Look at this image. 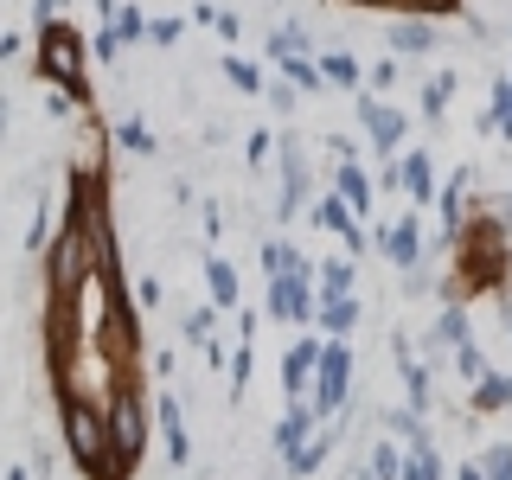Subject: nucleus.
I'll list each match as a JSON object with an SVG mask.
<instances>
[{
  "instance_id": "nucleus-1",
  "label": "nucleus",
  "mask_w": 512,
  "mask_h": 480,
  "mask_svg": "<svg viewBox=\"0 0 512 480\" xmlns=\"http://www.w3.org/2000/svg\"><path fill=\"white\" fill-rule=\"evenodd\" d=\"M45 256V250H39ZM45 282H52V314L58 320H71L77 308V295L96 282V237H90V218L77 212V218H64L58 231H52V256H45Z\"/></svg>"
},
{
  "instance_id": "nucleus-2",
  "label": "nucleus",
  "mask_w": 512,
  "mask_h": 480,
  "mask_svg": "<svg viewBox=\"0 0 512 480\" xmlns=\"http://www.w3.org/2000/svg\"><path fill=\"white\" fill-rule=\"evenodd\" d=\"M103 436H109V461H116V480H128L148 461V436H154V416L148 397H141L135 378H116L103 397Z\"/></svg>"
},
{
  "instance_id": "nucleus-3",
  "label": "nucleus",
  "mask_w": 512,
  "mask_h": 480,
  "mask_svg": "<svg viewBox=\"0 0 512 480\" xmlns=\"http://www.w3.org/2000/svg\"><path fill=\"white\" fill-rule=\"evenodd\" d=\"M58 416H64V448H71L77 474H84V480H116V461H109V436H103V404H90L84 391L58 384Z\"/></svg>"
},
{
  "instance_id": "nucleus-4",
  "label": "nucleus",
  "mask_w": 512,
  "mask_h": 480,
  "mask_svg": "<svg viewBox=\"0 0 512 480\" xmlns=\"http://www.w3.org/2000/svg\"><path fill=\"white\" fill-rule=\"evenodd\" d=\"M32 71H39L45 84L71 90L77 103L90 109V77H84V39H77V26H71V20H52V26H39V64H32Z\"/></svg>"
},
{
  "instance_id": "nucleus-5",
  "label": "nucleus",
  "mask_w": 512,
  "mask_h": 480,
  "mask_svg": "<svg viewBox=\"0 0 512 480\" xmlns=\"http://www.w3.org/2000/svg\"><path fill=\"white\" fill-rule=\"evenodd\" d=\"M352 372H359L352 340H320V359H314V378H308V404H314L320 423H333L352 404Z\"/></svg>"
},
{
  "instance_id": "nucleus-6",
  "label": "nucleus",
  "mask_w": 512,
  "mask_h": 480,
  "mask_svg": "<svg viewBox=\"0 0 512 480\" xmlns=\"http://www.w3.org/2000/svg\"><path fill=\"white\" fill-rule=\"evenodd\" d=\"M352 96H359V128H365V141H372V148L391 160V154L410 141V109L384 103V96H378V90H365V84L352 90Z\"/></svg>"
},
{
  "instance_id": "nucleus-7",
  "label": "nucleus",
  "mask_w": 512,
  "mask_h": 480,
  "mask_svg": "<svg viewBox=\"0 0 512 480\" xmlns=\"http://www.w3.org/2000/svg\"><path fill=\"white\" fill-rule=\"evenodd\" d=\"M276 180H282V192H276V218L282 224H295L301 218V205H308V148H301V135H276Z\"/></svg>"
},
{
  "instance_id": "nucleus-8",
  "label": "nucleus",
  "mask_w": 512,
  "mask_h": 480,
  "mask_svg": "<svg viewBox=\"0 0 512 480\" xmlns=\"http://www.w3.org/2000/svg\"><path fill=\"white\" fill-rule=\"evenodd\" d=\"M263 308H269V320H282V327H314V269H282V276H269Z\"/></svg>"
},
{
  "instance_id": "nucleus-9",
  "label": "nucleus",
  "mask_w": 512,
  "mask_h": 480,
  "mask_svg": "<svg viewBox=\"0 0 512 480\" xmlns=\"http://www.w3.org/2000/svg\"><path fill=\"white\" fill-rule=\"evenodd\" d=\"M308 224H314V231H333V237L346 244V256H365V250H372V237H365V218L352 212L340 192H320V199L308 205Z\"/></svg>"
},
{
  "instance_id": "nucleus-10",
  "label": "nucleus",
  "mask_w": 512,
  "mask_h": 480,
  "mask_svg": "<svg viewBox=\"0 0 512 480\" xmlns=\"http://www.w3.org/2000/svg\"><path fill=\"white\" fill-rule=\"evenodd\" d=\"M372 237V250H384V263L391 269H410V263H423L429 244H423V218L404 205V218H391V224H378V231H365Z\"/></svg>"
},
{
  "instance_id": "nucleus-11",
  "label": "nucleus",
  "mask_w": 512,
  "mask_h": 480,
  "mask_svg": "<svg viewBox=\"0 0 512 480\" xmlns=\"http://www.w3.org/2000/svg\"><path fill=\"white\" fill-rule=\"evenodd\" d=\"M359 320H365L359 288H352V295H314V333H320V340H352Z\"/></svg>"
},
{
  "instance_id": "nucleus-12",
  "label": "nucleus",
  "mask_w": 512,
  "mask_h": 480,
  "mask_svg": "<svg viewBox=\"0 0 512 480\" xmlns=\"http://www.w3.org/2000/svg\"><path fill=\"white\" fill-rule=\"evenodd\" d=\"M148 416H154V429H160V448H167V461H173V468H186V461H192V436H186V404H180V397H173V391H160Z\"/></svg>"
},
{
  "instance_id": "nucleus-13",
  "label": "nucleus",
  "mask_w": 512,
  "mask_h": 480,
  "mask_svg": "<svg viewBox=\"0 0 512 480\" xmlns=\"http://www.w3.org/2000/svg\"><path fill=\"white\" fill-rule=\"evenodd\" d=\"M384 45H391V58H429L442 45V26L429 20V13H410V20L384 26Z\"/></svg>"
},
{
  "instance_id": "nucleus-14",
  "label": "nucleus",
  "mask_w": 512,
  "mask_h": 480,
  "mask_svg": "<svg viewBox=\"0 0 512 480\" xmlns=\"http://www.w3.org/2000/svg\"><path fill=\"white\" fill-rule=\"evenodd\" d=\"M397 192H404L410 205H429V199H436V154H429L423 141H416L410 154L397 148Z\"/></svg>"
},
{
  "instance_id": "nucleus-15",
  "label": "nucleus",
  "mask_w": 512,
  "mask_h": 480,
  "mask_svg": "<svg viewBox=\"0 0 512 480\" xmlns=\"http://www.w3.org/2000/svg\"><path fill=\"white\" fill-rule=\"evenodd\" d=\"M333 442H340V429H333V423H320V429H314L308 442H295V448H288V455H282V468H288V480H314L320 468H327Z\"/></svg>"
},
{
  "instance_id": "nucleus-16",
  "label": "nucleus",
  "mask_w": 512,
  "mask_h": 480,
  "mask_svg": "<svg viewBox=\"0 0 512 480\" xmlns=\"http://www.w3.org/2000/svg\"><path fill=\"white\" fill-rule=\"evenodd\" d=\"M314 359H320V333L308 327V333H295V340H288V352H282V391H288V397H308Z\"/></svg>"
},
{
  "instance_id": "nucleus-17",
  "label": "nucleus",
  "mask_w": 512,
  "mask_h": 480,
  "mask_svg": "<svg viewBox=\"0 0 512 480\" xmlns=\"http://www.w3.org/2000/svg\"><path fill=\"white\" fill-rule=\"evenodd\" d=\"M333 192H340V199H346L359 218H372V199H378V186H372V173L359 167V154H346L340 167H333Z\"/></svg>"
},
{
  "instance_id": "nucleus-18",
  "label": "nucleus",
  "mask_w": 512,
  "mask_h": 480,
  "mask_svg": "<svg viewBox=\"0 0 512 480\" xmlns=\"http://www.w3.org/2000/svg\"><path fill=\"white\" fill-rule=\"evenodd\" d=\"M205 301H212V308L218 314H231L237 308V301H244V282H237V263H231V256H205Z\"/></svg>"
},
{
  "instance_id": "nucleus-19",
  "label": "nucleus",
  "mask_w": 512,
  "mask_h": 480,
  "mask_svg": "<svg viewBox=\"0 0 512 480\" xmlns=\"http://www.w3.org/2000/svg\"><path fill=\"white\" fill-rule=\"evenodd\" d=\"M474 333V320H468V301H442V314H436V327H429V340H423V359H436V352L448 346H461Z\"/></svg>"
},
{
  "instance_id": "nucleus-20",
  "label": "nucleus",
  "mask_w": 512,
  "mask_h": 480,
  "mask_svg": "<svg viewBox=\"0 0 512 480\" xmlns=\"http://www.w3.org/2000/svg\"><path fill=\"white\" fill-rule=\"evenodd\" d=\"M500 410H512V372H480L474 384H468V416H500Z\"/></svg>"
},
{
  "instance_id": "nucleus-21",
  "label": "nucleus",
  "mask_w": 512,
  "mask_h": 480,
  "mask_svg": "<svg viewBox=\"0 0 512 480\" xmlns=\"http://www.w3.org/2000/svg\"><path fill=\"white\" fill-rule=\"evenodd\" d=\"M314 429H320L314 404H308V397H288V410L276 416V436H269V442H276V455H288V448H295V442H308Z\"/></svg>"
},
{
  "instance_id": "nucleus-22",
  "label": "nucleus",
  "mask_w": 512,
  "mask_h": 480,
  "mask_svg": "<svg viewBox=\"0 0 512 480\" xmlns=\"http://www.w3.org/2000/svg\"><path fill=\"white\" fill-rule=\"evenodd\" d=\"M480 135H500L512 148V77H493V96H487V116H474Z\"/></svg>"
},
{
  "instance_id": "nucleus-23",
  "label": "nucleus",
  "mask_w": 512,
  "mask_h": 480,
  "mask_svg": "<svg viewBox=\"0 0 512 480\" xmlns=\"http://www.w3.org/2000/svg\"><path fill=\"white\" fill-rule=\"evenodd\" d=\"M359 288V256H327L314 263V295H352Z\"/></svg>"
},
{
  "instance_id": "nucleus-24",
  "label": "nucleus",
  "mask_w": 512,
  "mask_h": 480,
  "mask_svg": "<svg viewBox=\"0 0 512 480\" xmlns=\"http://www.w3.org/2000/svg\"><path fill=\"white\" fill-rule=\"evenodd\" d=\"M455 90H461V71H436V77L423 84V103H416V109H423V122H429V128L448 122V103H455Z\"/></svg>"
},
{
  "instance_id": "nucleus-25",
  "label": "nucleus",
  "mask_w": 512,
  "mask_h": 480,
  "mask_svg": "<svg viewBox=\"0 0 512 480\" xmlns=\"http://www.w3.org/2000/svg\"><path fill=\"white\" fill-rule=\"evenodd\" d=\"M218 71H224V84H231L237 96H263V84H269V71H263V64H250L244 52H224Z\"/></svg>"
},
{
  "instance_id": "nucleus-26",
  "label": "nucleus",
  "mask_w": 512,
  "mask_h": 480,
  "mask_svg": "<svg viewBox=\"0 0 512 480\" xmlns=\"http://www.w3.org/2000/svg\"><path fill=\"white\" fill-rule=\"evenodd\" d=\"M384 436H391L397 448H416V442H436V436H429V416H416L410 404L384 410Z\"/></svg>"
},
{
  "instance_id": "nucleus-27",
  "label": "nucleus",
  "mask_w": 512,
  "mask_h": 480,
  "mask_svg": "<svg viewBox=\"0 0 512 480\" xmlns=\"http://www.w3.org/2000/svg\"><path fill=\"white\" fill-rule=\"evenodd\" d=\"M314 64H320V84H327V90H346L352 96V90L365 84V71H359V58H352V52H320Z\"/></svg>"
},
{
  "instance_id": "nucleus-28",
  "label": "nucleus",
  "mask_w": 512,
  "mask_h": 480,
  "mask_svg": "<svg viewBox=\"0 0 512 480\" xmlns=\"http://www.w3.org/2000/svg\"><path fill=\"white\" fill-rule=\"evenodd\" d=\"M397 480H448V461L436 455V442L404 448V461H397Z\"/></svg>"
},
{
  "instance_id": "nucleus-29",
  "label": "nucleus",
  "mask_w": 512,
  "mask_h": 480,
  "mask_svg": "<svg viewBox=\"0 0 512 480\" xmlns=\"http://www.w3.org/2000/svg\"><path fill=\"white\" fill-rule=\"evenodd\" d=\"M276 64H282V77H288V84H295L301 96H320V90H327V84H320V64H314V52H282Z\"/></svg>"
},
{
  "instance_id": "nucleus-30",
  "label": "nucleus",
  "mask_w": 512,
  "mask_h": 480,
  "mask_svg": "<svg viewBox=\"0 0 512 480\" xmlns=\"http://www.w3.org/2000/svg\"><path fill=\"white\" fill-rule=\"evenodd\" d=\"M256 263H263V276H282V269H314L308 256H301L295 244H282V237H269V244L256 250Z\"/></svg>"
},
{
  "instance_id": "nucleus-31",
  "label": "nucleus",
  "mask_w": 512,
  "mask_h": 480,
  "mask_svg": "<svg viewBox=\"0 0 512 480\" xmlns=\"http://www.w3.org/2000/svg\"><path fill=\"white\" fill-rule=\"evenodd\" d=\"M116 141H122V148H128V154H141V160H154V154H160V141H154V128H148V122H141V116H122V122H116Z\"/></svg>"
},
{
  "instance_id": "nucleus-32",
  "label": "nucleus",
  "mask_w": 512,
  "mask_h": 480,
  "mask_svg": "<svg viewBox=\"0 0 512 480\" xmlns=\"http://www.w3.org/2000/svg\"><path fill=\"white\" fill-rule=\"evenodd\" d=\"M224 372H231V404L250 391V372H256V352H250V340H237V352H224Z\"/></svg>"
},
{
  "instance_id": "nucleus-33",
  "label": "nucleus",
  "mask_w": 512,
  "mask_h": 480,
  "mask_svg": "<svg viewBox=\"0 0 512 480\" xmlns=\"http://www.w3.org/2000/svg\"><path fill=\"white\" fill-rule=\"evenodd\" d=\"M448 359H455V378H461V384H474L480 372H487V352H480V340H474V333H468L461 346H448Z\"/></svg>"
},
{
  "instance_id": "nucleus-34",
  "label": "nucleus",
  "mask_w": 512,
  "mask_h": 480,
  "mask_svg": "<svg viewBox=\"0 0 512 480\" xmlns=\"http://www.w3.org/2000/svg\"><path fill=\"white\" fill-rule=\"evenodd\" d=\"M474 468H480V480H512V442H487L474 455Z\"/></svg>"
},
{
  "instance_id": "nucleus-35",
  "label": "nucleus",
  "mask_w": 512,
  "mask_h": 480,
  "mask_svg": "<svg viewBox=\"0 0 512 480\" xmlns=\"http://www.w3.org/2000/svg\"><path fill=\"white\" fill-rule=\"evenodd\" d=\"M263 52H269V58H282V52H314V39H308V26H301V20H288V26L269 32Z\"/></svg>"
},
{
  "instance_id": "nucleus-36",
  "label": "nucleus",
  "mask_w": 512,
  "mask_h": 480,
  "mask_svg": "<svg viewBox=\"0 0 512 480\" xmlns=\"http://www.w3.org/2000/svg\"><path fill=\"white\" fill-rule=\"evenodd\" d=\"M109 26H116V39H122V45H141V32H148V13H141L135 0H128V7L116 0V13H109Z\"/></svg>"
},
{
  "instance_id": "nucleus-37",
  "label": "nucleus",
  "mask_w": 512,
  "mask_h": 480,
  "mask_svg": "<svg viewBox=\"0 0 512 480\" xmlns=\"http://www.w3.org/2000/svg\"><path fill=\"white\" fill-rule=\"evenodd\" d=\"M397 461H404V448H397L391 436H378L372 448H365V468H372L378 480H397Z\"/></svg>"
},
{
  "instance_id": "nucleus-38",
  "label": "nucleus",
  "mask_w": 512,
  "mask_h": 480,
  "mask_svg": "<svg viewBox=\"0 0 512 480\" xmlns=\"http://www.w3.org/2000/svg\"><path fill=\"white\" fill-rule=\"evenodd\" d=\"M205 333H218V308H212V301H199V308H186V320H180V340H186V346H199Z\"/></svg>"
},
{
  "instance_id": "nucleus-39",
  "label": "nucleus",
  "mask_w": 512,
  "mask_h": 480,
  "mask_svg": "<svg viewBox=\"0 0 512 480\" xmlns=\"http://www.w3.org/2000/svg\"><path fill=\"white\" fill-rule=\"evenodd\" d=\"M45 237H52V199L39 192V199H32V224H26V250L39 256V250H45Z\"/></svg>"
},
{
  "instance_id": "nucleus-40",
  "label": "nucleus",
  "mask_w": 512,
  "mask_h": 480,
  "mask_svg": "<svg viewBox=\"0 0 512 480\" xmlns=\"http://www.w3.org/2000/svg\"><path fill=\"white\" fill-rule=\"evenodd\" d=\"M263 103L276 109V116H295V109H301V90L288 84V77H269V84H263Z\"/></svg>"
},
{
  "instance_id": "nucleus-41",
  "label": "nucleus",
  "mask_w": 512,
  "mask_h": 480,
  "mask_svg": "<svg viewBox=\"0 0 512 480\" xmlns=\"http://www.w3.org/2000/svg\"><path fill=\"white\" fill-rule=\"evenodd\" d=\"M45 116H52V122H77V116H84V103H77V96H71V90H58V84H45Z\"/></svg>"
},
{
  "instance_id": "nucleus-42",
  "label": "nucleus",
  "mask_w": 512,
  "mask_h": 480,
  "mask_svg": "<svg viewBox=\"0 0 512 480\" xmlns=\"http://www.w3.org/2000/svg\"><path fill=\"white\" fill-rule=\"evenodd\" d=\"M397 77H404V58H378L372 71H365V90L384 96V90H397Z\"/></svg>"
},
{
  "instance_id": "nucleus-43",
  "label": "nucleus",
  "mask_w": 512,
  "mask_h": 480,
  "mask_svg": "<svg viewBox=\"0 0 512 480\" xmlns=\"http://www.w3.org/2000/svg\"><path fill=\"white\" fill-rule=\"evenodd\" d=\"M180 32H186V20H148L141 45H160V52H173V45H180Z\"/></svg>"
},
{
  "instance_id": "nucleus-44",
  "label": "nucleus",
  "mask_w": 512,
  "mask_h": 480,
  "mask_svg": "<svg viewBox=\"0 0 512 480\" xmlns=\"http://www.w3.org/2000/svg\"><path fill=\"white\" fill-rule=\"evenodd\" d=\"M122 52H128V45L116 39V26H96V39H90V58H96V64H116Z\"/></svg>"
},
{
  "instance_id": "nucleus-45",
  "label": "nucleus",
  "mask_w": 512,
  "mask_h": 480,
  "mask_svg": "<svg viewBox=\"0 0 512 480\" xmlns=\"http://www.w3.org/2000/svg\"><path fill=\"white\" fill-rule=\"evenodd\" d=\"M269 154H276V135H269V128H256V135L244 141V160H250V173H263V167H269Z\"/></svg>"
},
{
  "instance_id": "nucleus-46",
  "label": "nucleus",
  "mask_w": 512,
  "mask_h": 480,
  "mask_svg": "<svg viewBox=\"0 0 512 480\" xmlns=\"http://www.w3.org/2000/svg\"><path fill=\"white\" fill-rule=\"evenodd\" d=\"M212 32H218V39H224V45H237V39H244V13H231V7H218V13H212Z\"/></svg>"
},
{
  "instance_id": "nucleus-47",
  "label": "nucleus",
  "mask_w": 512,
  "mask_h": 480,
  "mask_svg": "<svg viewBox=\"0 0 512 480\" xmlns=\"http://www.w3.org/2000/svg\"><path fill=\"white\" fill-rule=\"evenodd\" d=\"M160 301H167V282H160V276H141L135 282V308H160Z\"/></svg>"
},
{
  "instance_id": "nucleus-48",
  "label": "nucleus",
  "mask_w": 512,
  "mask_h": 480,
  "mask_svg": "<svg viewBox=\"0 0 512 480\" xmlns=\"http://www.w3.org/2000/svg\"><path fill=\"white\" fill-rule=\"evenodd\" d=\"M64 7H71V0H32V13H26L32 32H39V26H52V20H64Z\"/></svg>"
},
{
  "instance_id": "nucleus-49",
  "label": "nucleus",
  "mask_w": 512,
  "mask_h": 480,
  "mask_svg": "<svg viewBox=\"0 0 512 480\" xmlns=\"http://www.w3.org/2000/svg\"><path fill=\"white\" fill-rule=\"evenodd\" d=\"M199 218H205V237H218V231H224V218H218V199H205V212H199Z\"/></svg>"
},
{
  "instance_id": "nucleus-50",
  "label": "nucleus",
  "mask_w": 512,
  "mask_h": 480,
  "mask_svg": "<svg viewBox=\"0 0 512 480\" xmlns=\"http://www.w3.org/2000/svg\"><path fill=\"white\" fill-rule=\"evenodd\" d=\"M20 45H26L20 32H0V58H20Z\"/></svg>"
},
{
  "instance_id": "nucleus-51",
  "label": "nucleus",
  "mask_w": 512,
  "mask_h": 480,
  "mask_svg": "<svg viewBox=\"0 0 512 480\" xmlns=\"http://www.w3.org/2000/svg\"><path fill=\"white\" fill-rule=\"evenodd\" d=\"M448 480H480V468H474V461H461V468L448 474Z\"/></svg>"
},
{
  "instance_id": "nucleus-52",
  "label": "nucleus",
  "mask_w": 512,
  "mask_h": 480,
  "mask_svg": "<svg viewBox=\"0 0 512 480\" xmlns=\"http://www.w3.org/2000/svg\"><path fill=\"white\" fill-rule=\"evenodd\" d=\"M346 480H378V474H372V468H365V461H352V474H346Z\"/></svg>"
},
{
  "instance_id": "nucleus-53",
  "label": "nucleus",
  "mask_w": 512,
  "mask_h": 480,
  "mask_svg": "<svg viewBox=\"0 0 512 480\" xmlns=\"http://www.w3.org/2000/svg\"><path fill=\"white\" fill-rule=\"evenodd\" d=\"M500 212H506V224H512V180H506V199H500Z\"/></svg>"
},
{
  "instance_id": "nucleus-54",
  "label": "nucleus",
  "mask_w": 512,
  "mask_h": 480,
  "mask_svg": "<svg viewBox=\"0 0 512 480\" xmlns=\"http://www.w3.org/2000/svg\"><path fill=\"white\" fill-rule=\"evenodd\" d=\"M7 480H32V474H26V468H13V474H7Z\"/></svg>"
},
{
  "instance_id": "nucleus-55",
  "label": "nucleus",
  "mask_w": 512,
  "mask_h": 480,
  "mask_svg": "<svg viewBox=\"0 0 512 480\" xmlns=\"http://www.w3.org/2000/svg\"><path fill=\"white\" fill-rule=\"evenodd\" d=\"M506 340H512V320H506Z\"/></svg>"
}]
</instances>
